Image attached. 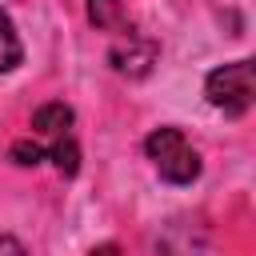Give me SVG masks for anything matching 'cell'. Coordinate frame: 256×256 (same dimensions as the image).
<instances>
[{
    "label": "cell",
    "instance_id": "obj_1",
    "mask_svg": "<svg viewBox=\"0 0 256 256\" xmlns=\"http://www.w3.org/2000/svg\"><path fill=\"white\" fill-rule=\"evenodd\" d=\"M144 152L148 160L156 164V172L168 180V184H192L200 176V156L196 148L184 140L180 128H156L148 140H144Z\"/></svg>",
    "mask_w": 256,
    "mask_h": 256
},
{
    "label": "cell",
    "instance_id": "obj_2",
    "mask_svg": "<svg viewBox=\"0 0 256 256\" xmlns=\"http://www.w3.org/2000/svg\"><path fill=\"white\" fill-rule=\"evenodd\" d=\"M204 92H208V104L220 108L224 116H244L252 104V60H236L208 72Z\"/></svg>",
    "mask_w": 256,
    "mask_h": 256
},
{
    "label": "cell",
    "instance_id": "obj_3",
    "mask_svg": "<svg viewBox=\"0 0 256 256\" xmlns=\"http://www.w3.org/2000/svg\"><path fill=\"white\" fill-rule=\"evenodd\" d=\"M152 60H156V44H152V40H140L136 32H128V36L112 48V68L124 72V76H144Z\"/></svg>",
    "mask_w": 256,
    "mask_h": 256
},
{
    "label": "cell",
    "instance_id": "obj_4",
    "mask_svg": "<svg viewBox=\"0 0 256 256\" xmlns=\"http://www.w3.org/2000/svg\"><path fill=\"white\" fill-rule=\"evenodd\" d=\"M32 128L48 140V148L52 144H60V140H68L72 132V108L68 104H60V100H52V104H40L36 112H32ZM48 148H44V156H48Z\"/></svg>",
    "mask_w": 256,
    "mask_h": 256
},
{
    "label": "cell",
    "instance_id": "obj_5",
    "mask_svg": "<svg viewBox=\"0 0 256 256\" xmlns=\"http://www.w3.org/2000/svg\"><path fill=\"white\" fill-rule=\"evenodd\" d=\"M12 64H20V36H16L12 20L0 12V72H8Z\"/></svg>",
    "mask_w": 256,
    "mask_h": 256
},
{
    "label": "cell",
    "instance_id": "obj_6",
    "mask_svg": "<svg viewBox=\"0 0 256 256\" xmlns=\"http://www.w3.org/2000/svg\"><path fill=\"white\" fill-rule=\"evenodd\" d=\"M88 16H92V24H100V28H116L124 16H120V0H88Z\"/></svg>",
    "mask_w": 256,
    "mask_h": 256
},
{
    "label": "cell",
    "instance_id": "obj_7",
    "mask_svg": "<svg viewBox=\"0 0 256 256\" xmlns=\"http://www.w3.org/2000/svg\"><path fill=\"white\" fill-rule=\"evenodd\" d=\"M12 160H16V164H40V160H44V148L20 140V144H12Z\"/></svg>",
    "mask_w": 256,
    "mask_h": 256
},
{
    "label": "cell",
    "instance_id": "obj_8",
    "mask_svg": "<svg viewBox=\"0 0 256 256\" xmlns=\"http://www.w3.org/2000/svg\"><path fill=\"white\" fill-rule=\"evenodd\" d=\"M0 256H28V252L16 236H0Z\"/></svg>",
    "mask_w": 256,
    "mask_h": 256
},
{
    "label": "cell",
    "instance_id": "obj_9",
    "mask_svg": "<svg viewBox=\"0 0 256 256\" xmlns=\"http://www.w3.org/2000/svg\"><path fill=\"white\" fill-rule=\"evenodd\" d=\"M88 256H120V252H116V248H112V244H100V248H92V252H88Z\"/></svg>",
    "mask_w": 256,
    "mask_h": 256
}]
</instances>
